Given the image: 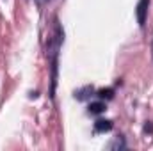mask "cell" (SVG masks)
<instances>
[{
    "mask_svg": "<svg viewBox=\"0 0 153 151\" xmlns=\"http://www.w3.org/2000/svg\"><path fill=\"white\" fill-rule=\"evenodd\" d=\"M148 7H150V0H139L135 14H137V23H139L141 27H144V23H146V16H148Z\"/></svg>",
    "mask_w": 153,
    "mask_h": 151,
    "instance_id": "obj_1",
    "label": "cell"
},
{
    "mask_svg": "<svg viewBox=\"0 0 153 151\" xmlns=\"http://www.w3.org/2000/svg\"><path fill=\"white\" fill-rule=\"evenodd\" d=\"M112 130V121L109 119H98L94 123V132H111Z\"/></svg>",
    "mask_w": 153,
    "mask_h": 151,
    "instance_id": "obj_2",
    "label": "cell"
},
{
    "mask_svg": "<svg viewBox=\"0 0 153 151\" xmlns=\"http://www.w3.org/2000/svg\"><path fill=\"white\" fill-rule=\"evenodd\" d=\"M105 110V103L103 101H94L89 105V114H102Z\"/></svg>",
    "mask_w": 153,
    "mask_h": 151,
    "instance_id": "obj_3",
    "label": "cell"
},
{
    "mask_svg": "<svg viewBox=\"0 0 153 151\" xmlns=\"http://www.w3.org/2000/svg\"><path fill=\"white\" fill-rule=\"evenodd\" d=\"M98 96H100L102 100H111V98L114 96V91H112V89H100V91H98Z\"/></svg>",
    "mask_w": 153,
    "mask_h": 151,
    "instance_id": "obj_4",
    "label": "cell"
},
{
    "mask_svg": "<svg viewBox=\"0 0 153 151\" xmlns=\"http://www.w3.org/2000/svg\"><path fill=\"white\" fill-rule=\"evenodd\" d=\"M144 132H153V126L150 124V123H148V124L144 126Z\"/></svg>",
    "mask_w": 153,
    "mask_h": 151,
    "instance_id": "obj_5",
    "label": "cell"
}]
</instances>
